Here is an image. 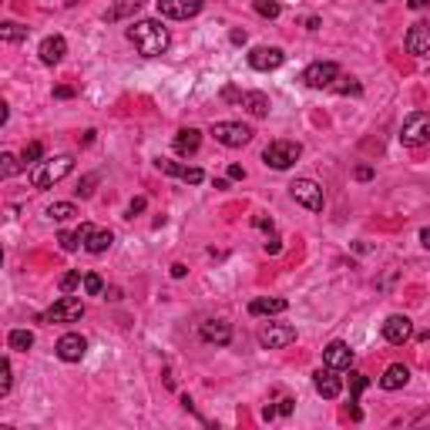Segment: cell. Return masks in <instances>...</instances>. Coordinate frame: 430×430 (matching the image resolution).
<instances>
[{"label": "cell", "instance_id": "1", "mask_svg": "<svg viewBox=\"0 0 430 430\" xmlns=\"http://www.w3.org/2000/svg\"><path fill=\"white\" fill-rule=\"evenodd\" d=\"M128 40L135 44V51L141 57H158L169 51V31L162 27V20H138L135 27H128Z\"/></svg>", "mask_w": 430, "mask_h": 430}, {"label": "cell", "instance_id": "2", "mask_svg": "<svg viewBox=\"0 0 430 430\" xmlns=\"http://www.w3.org/2000/svg\"><path fill=\"white\" fill-rule=\"evenodd\" d=\"M75 171V158L71 155H57V158H44V162H38L34 169H31V185L34 188H54L61 178H68Z\"/></svg>", "mask_w": 430, "mask_h": 430}, {"label": "cell", "instance_id": "3", "mask_svg": "<svg viewBox=\"0 0 430 430\" xmlns=\"http://www.w3.org/2000/svg\"><path fill=\"white\" fill-rule=\"evenodd\" d=\"M430 141V114L427 112H413L404 125H400V145L404 148H420Z\"/></svg>", "mask_w": 430, "mask_h": 430}, {"label": "cell", "instance_id": "4", "mask_svg": "<svg viewBox=\"0 0 430 430\" xmlns=\"http://www.w3.org/2000/svg\"><path fill=\"white\" fill-rule=\"evenodd\" d=\"M300 155H302L300 141H272L269 148L262 151V162H266L269 169L286 171L289 165H296V162H300Z\"/></svg>", "mask_w": 430, "mask_h": 430}, {"label": "cell", "instance_id": "5", "mask_svg": "<svg viewBox=\"0 0 430 430\" xmlns=\"http://www.w3.org/2000/svg\"><path fill=\"white\" fill-rule=\"evenodd\" d=\"M212 138L225 145V148H243L249 145V138H252V128L243 125V121H215L212 125Z\"/></svg>", "mask_w": 430, "mask_h": 430}, {"label": "cell", "instance_id": "6", "mask_svg": "<svg viewBox=\"0 0 430 430\" xmlns=\"http://www.w3.org/2000/svg\"><path fill=\"white\" fill-rule=\"evenodd\" d=\"M84 316V302L71 296V293H64L61 300L44 313V323H77V319Z\"/></svg>", "mask_w": 430, "mask_h": 430}, {"label": "cell", "instance_id": "7", "mask_svg": "<svg viewBox=\"0 0 430 430\" xmlns=\"http://www.w3.org/2000/svg\"><path fill=\"white\" fill-rule=\"evenodd\" d=\"M289 195H293L302 208H309V212H323V188H319L313 178H296V182L289 185Z\"/></svg>", "mask_w": 430, "mask_h": 430}, {"label": "cell", "instance_id": "8", "mask_svg": "<svg viewBox=\"0 0 430 430\" xmlns=\"http://www.w3.org/2000/svg\"><path fill=\"white\" fill-rule=\"evenodd\" d=\"M339 77V68L333 64V61H316V64H309L306 71H302V81L309 84V88H316V91H323V88H333Z\"/></svg>", "mask_w": 430, "mask_h": 430}, {"label": "cell", "instance_id": "9", "mask_svg": "<svg viewBox=\"0 0 430 430\" xmlns=\"http://www.w3.org/2000/svg\"><path fill=\"white\" fill-rule=\"evenodd\" d=\"M289 343H296V330L286 323H269L266 330H259V346H266V350H282Z\"/></svg>", "mask_w": 430, "mask_h": 430}, {"label": "cell", "instance_id": "10", "mask_svg": "<svg viewBox=\"0 0 430 430\" xmlns=\"http://www.w3.org/2000/svg\"><path fill=\"white\" fill-rule=\"evenodd\" d=\"M410 337H413L410 316H404V313H393V316H387V323H383V339H387V343H393V346H404Z\"/></svg>", "mask_w": 430, "mask_h": 430}, {"label": "cell", "instance_id": "11", "mask_svg": "<svg viewBox=\"0 0 430 430\" xmlns=\"http://www.w3.org/2000/svg\"><path fill=\"white\" fill-rule=\"evenodd\" d=\"M54 353L64 363H77V360H84V353H88V339L81 337V333H64V337L57 339Z\"/></svg>", "mask_w": 430, "mask_h": 430}, {"label": "cell", "instance_id": "12", "mask_svg": "<svg viewBox=\"0 0 430 430\" xmlns=\"http://www.w3.org/2000/svg\"><path fill=\"white\" fill-rule=\"evenodd\" d=\"M158 14L171 20H188L202 14V0H158Z\"/></svg>", "mask_w": 430, "mask_h": 430}, {"label": "cell", "instance_id": "13", "mask_svg": "<svg viewBox=\"0 0 430 430\" xmlns=\"http://www.w3.org/2000/svg\"><path fill=\"white\" fill-rule=\"evenodd\" d=\"M407 51L413 57H427L430 54V20H417L410 31H407Z\"/></svg>", "mask_w": 430, "mask_h": 430}, {"label": "cell", "instance_id": "14", "mask_svg": "<svg viewBox=\"0 0 430 430\" xmlns=\"http://www.w3.org/2000/svg\"><path fill=\"white\" fill-rule=\"evenodd\" d=\"M313 387H316V393L323 400H337L339 393H343V380L337 376L333 367H326V370H316V374H313Z\"/></svg>", "mask_w": 430, "mask_h": 430}, {"label": "cell", "instance_id": "15", "mask_svg": "<svg viewBox=\"0 0 430 430\" xmlns=\"http://www.w3.org/2000/svg\"><path fill=\"white\" fill-rule=\"evenodd\" d=\"M199 337L206 339V343H215V346H229L232 343V326L225 319H202Z\"/></svg>", "mask_w": 430, "mask_h": 430}, {"label": "cell", "instance_id": "16", "mask_svg": "<svg viewBox=\"0 0 430 430\" xmlns=\"http://www.w3.org/2000/svg\"><path fill=\"white\" fill-rule=\"evenodd\" d=\"M282 61H286V54L279 47H252L249 51V64L256 71H276V68H282Z\"/></svg>", "mask_w": 430, "mask_h": 430}, {"label": "cell", "instance_id": "17", "mask_svg": "<svg viewBox=\"0 0 430 430\" xmlns=\"http://www.w3.org/2000/svg\"><path fill=\"white\" fill-rule=\"evenodd\" d=\"M323 363L333 367V370H350V367H353V350H350L343 339H333V343L323 350Z\"/></svg>", "mask_w": 430, "mask_h": 430}, {"label": "cell", "instance_id": "18", "mask_svg": "<svg viewBox=\"0 0 430 430\" xmlns=\"http://www.w3.org/2000/svg\"><path fill=\"white\" fill-rule=\"evenodd\" d=\"M289 309V302L282 300V296H259V300L249 302V313L252 316H276V313H286Z\"/></svg>", "mask_w": 430, "mask_h": 430}, {"label": "cell", "instance_id": "19", "mask_svg": "<svg viewBox=\"0 0 430 430\" xmlns=\"http://www.w3.org/2000/svg\"><path fill=\"white\" fill-rule=\"evenodd\" d=\"M40 61H44V64H57V61H61V57L68 54V40L61 38V34H54V38H44L40 40Z\"/></svg>", "mask_w": 430, "mask_h": 430}, {"label": "cell", "instance_id": "20", "mask_svg": "<svg viewBox=\"0 0 430 430\" xmlns=\"http://www.w3.org/2000/svg\"><path fill=\"white\" fill-rule=\"evenodd\" d=\"M199 148H202V131L199 128H182L175 135V151L178 155H195Z\"/></svg>", "mask_w": 430, "mask_h": 430}, {"label": "cell", "instance_id": "21", "mask_svg": "<svg viewBox=\"0 0 430 430\" xmlns=\"http://www.w3.org/2000/svg\"><path fill=\"white\" fill-rule=\"evenodd\" d=\"M141 7H145V0H114L112 7L105 10V20H108V24H118V20L131 17L135 10H141Z\"/></svg>", "mask_w": 430, "mask_h": 430}, {"label": "cell", "instance_id": "22", "mask_svg": "<svg viewBox=\"0 0 430 430\" xmlns=\"http://www.w3.org/2000/svg\"><path fill=\"white\" fill-rule=\"evenodd\" d=\"M407 380H410V370L404 363H393V367H387V374L380 376V387L383 390H400V387H407Z\"/></svg>", "mask_w": 430, "mask_h": 430}, {"label": "cell", "instance_id": "23", "mask_svg": "<svg viewBox=\"0 0 430 430\" xmlns=\"http://www.w3.org/2000/svg\"><path fill=\"white\" fill-rule=\"evenodd\" d=\"M243 108L252 114V118H266V114H269V108H272V101H269V94L249 91V94H243Z\"/></svg>", "mask_w": 430, "mask_h": 430}, {"label": "cell", "instance_id": "24", "mask_svg": "<svg viewBox=\"0 0 430 430\" xmlns=\"http://www.w3.org/2000/svg\"><path fill=\"white\" fill-rule=\"evenodd\" d=\"M114 243V236L108 232V229H94L91 236H88V243H84V249L91 252V256H101V252H108Z\"/></svg>", "mask_w": 430, "mask_h": 430}, {"label": "cell", "instance_id": "25", "mask_svg": "<svg viewBox=\"0 0 430 430\" xmlns=\"http://www.w3.org/2000/svg\"><path fill=\"white\" fill-rule=\"evenodd\" d=\"M7 346H10V350H17V353H27V350L34 346V333H31V330H10Z\"/></svg>", "mask_w": 430, "mask_h": 430}, {"label": "cell", "instance_id": "26", "mask_svg": "<svg viewBox=\"0 0 430 430\" xmlns=\"http://www.w3.org/2000/svg\"><path fill=\"white\" fill-rule=\"evenodd\" d=\"M38 162H44V145H40V141H31V145H24V151H20V165H24V169H27V165L34 169Z\"/></svg>", "mask_w": 430, "mask_h": 430}, {"label": "cell", "instance_id": "27", "mask_svg": "<svg viewBox=\"0 0 430 430\" xmlns=\"http://www.w3.org/2000/svg\"><path fill=\"white\" fill-rule=\"evenodd\" d=\"M71 215H77L75 202H54V206H47V219H54V222H68Z\"/></svg>", "mask_w": 430, "mask_h": 430}, {"label": "cell", "instance_id": "28", "mask_svg": "<svg viewBox=\"0 0 430 430\" xmlns=\"http://www.w3.org/2000/svg\"><path fill=\"white\" fill-rule=\"evenodd\" d=\"M0 38L7 40V44H17V40L27 38V27H20V24H10V20H7V24L0 27Z\"/></svg>", "mask_w": 430, "mask_h": 430}, {"label": "cell", "instance_id": "29", "mask_svg": "<svg viewBox=\"0 0 430 430\" xmlns=\"http://www.w3.org/2000/svg\"><path fill=\"white\" fill-rule=\"evenodd\" d=\"M256 14H259V17H279L282 14V3L279 0H256Z\"/></svg>", "mask_w": 430, "mask_h": 430}, {"label": "cell", "instance_id": "30", "mask_svg": "<svg viewBox=\"0 0 430 430\" xmlns=\"http://www.w3.org/2000/svg\"><path fill=\"white\" fill-rule=\"evenodd\" d=\"M155 165H158V171H165V175H175V178H182V182H185L188 165H178V162H169V158H158Z\"/></svg>", "mask_w": 430, "mask_h": 430}, {"label": "cell", "instance_id": "31", "mask_svg": "<svg viewBox=\"0 0 430 430\" xmlns=\"http://www.w3.org/2000/svg\"><path fill=\"white\" fill-rule=\"evenodd\" d=\"M10 383H14V370H10V360L0 363V397L10 393Z\"/></svg>", "mask_w": 430, "mask_h": 430}, {"label": "cell", "instance_id": "32", "mask_svg": "<svg viewBox=\"0 0 430 430\" xmlns=\"http://www.w3.org/2000/svg\"><path fill=\"white\" fill-rule=\"evenodd\" d=\"M84 293H88V296H101V293H105V279H101L98 272H88V276H84Z\"/></svg>", "mask_w": 430, "mask_h": 430}, {"label": "cell", "instance_id": "33", "mask_svg": "<svg viewBox=\"0 0 430 430\" xmlns=\"http://www.w3.org/2000/svg\"><path fill=\"white\" fill-rule=\"evenodd\" d=\"M339 94H360L363 91V84L356 81V77H337V84H333Z\"/></svg>", "mask_w": 430, "mask_h": 430}, {"label": "cell", "instance_id": "34", "mask_svg": "<svg viewBox=\"0 0 430 430\" xmlns=\"http://www.w3.org/2000/svg\"><path fill=\"white\" fill-rule=\"evenodd\" d=\"M17 169H24V165H17V158H14L10 151H3V155H0V171H3V178H10Z\"/></svg>", "mask_w": 430, "mask_h": 430}, {"label": "cell", "instance_id": "35", "mask_svg": "<svg viewBox=\"0 0 430 430\" xmlns=\"http://www.w3.org/2000/svg\"><path fill=\"white\" fill-rule=\"evenodd\" d=\"M367 383H370V380H367L363 374H350V397H353V400H360V393L367 390Z\"/></svg>", "mask_w": 430, "mask_h": 430}, {"label": "cell", "instance_id": "36", "mask_svg": "<svg viewBox=\"0 0 430 430\" xmlns=\"http://www.w3.org/2000/svg\"><path fill=\"white\" fill-rule=\"evenodd\" d=\"M57 243H61V249H64V252H75L77 245H81V239H77V232H61V236H57Z\"/></svg>", "mask_w": 430, "mask_h": 430}, {"label": "cell", "instance_id": "37", "mask_svg": "<svg viewBox=\"0 0 430 430\" xmlns=\"http://www.w3.org/2000/svg\"><path fill=\"white\" fill-rule=\"evenodd\" d=\"M77 286H81V272H64L61 276V293H75Z\"/></svg>", "mask_w": 430, "mask_h": 430}, {"label": "cell", "instance_id": "38", "mask_svg": "<svg viewBox=\"0 0 430 430\" xmlns=\"http://www.w3.org/2000/svg\"><path fill=\"white\" fill-rule=\"evenodd\" d=\"M94 182H98V175H88V178H84V182H81V188H77V192H81V195H84V199H88V195H91L94 192Z\"/></svg>", "mask_w": 430, "mask_h": 430}, {"label": "cell", "instance_id": "39", "mask_svg": "<svg viewBox=\"0 0 430 430\" xmlns=\"http://www.w3.org/2000/svg\"><path fill=\"white\" fill-rule=\"evenodd\" d=\"M145 206H148L145 199H135V202H131V206H128V219H135L138 212H145Z\"/></svg>", "mask_w": 430, "mask_h": 430}, {"label": "cell", "instance_id": "40", "mask_svg": "<svg viewBox=\"0 0 430 430\" xmlns=\"http://www.w3.org/2000/svg\"><path fill=\"white\" fill-rule=\"evenodd\" d=\"M279 249H282L279 236H272V239H266V252H269V256H276V252H279Z\"/></svg>", "mask_w": 430, "mask_h": 430}, {"label": "cell", "instance_id": "41", "mask_svg": "<svg viewBox=\"0 0 430 430\" xmlns=\"http://www.w3.org/2000/svg\"><path fill=\"white\" fill-rule=\"evenodd\" d=\"M356 178H360V182H370V178H374V169H370V165H360V169H356Z\"/></svg>", "mask_w": 430, "mask_h": 430}, {"label": "cell", "instance_id": "42", "mask_svg": "<svg viewBox=\"0 0 430 430\" xmlns=\"http://www.w3.org/2000/svg\"><path fill=\"white\" fill-rule=\"evenodd\" d=\"M252 225H256V229H272V219H266V215H256V219H252Z\"/></svg>", "mask_w": 430, "mask_h": 430}, {"label": "cell", "instance_id": "43", "mask_svg": "<svg viewBox=\"0 0 430 430\" xmlns=\"http://www.w3.org/2000/svg\"><path fill=\"white\" fill-rule=\"evenodd\" d=\"M229 178H245V169L243 165H229Z\"/></svg>", "mask_w": 430, "mask_h": 430}, {"label": "cell", "instance_id": "44", "mask_svg": "<svg viewBox=\"0 0 430 430\" xmlns=\"http://www.w3.org/2000/svg\"><path fill=\"white\" fill-rule=\"evenodd\" d=\"M71 94H75V88H68V84L54 88V98H71Z\"/></svg>", "mask_w": 430, "mask_h": 430}, {"label": "cell", "instance_id": "45", "mask_svg": "<svg viewBox=\"0 0 430 430\" xmlns=\"http://www.w3.org/2000/svg\"><path fill=\"white\" fill-rule=\"evenodd\" d=\"M185 272H188V269H185V266H182V262H175V266H171V276H175V279H182Z\"/></svg>", "mask_w": 430, "mask_h": 430}, {"label": "cell", "instance_id": "46", "mask_svg": "<svg viewBox=\"0 0 430 430\" xmlns=\"http://www.w3.org/2000/svg\"><path fill=\"white\" fill-rule=\"evenodd\" d=\"M232 44H245V31H232Z\"/></svg>", "mask_w": 430, "mask_h": 430}, {"label": "cell", "instance_id": "47", "mask_svg": "<svg viewBox=\"0 0 430 430\" xmlns=\"http://www.w3.org/2000/svg\"><path fill=\"white\" fill-rule=\"evenodd\" d=\"M420 245H424V249H430V229H424V232H420Z\"/></svg>", "mask_w": 430, "mask_h": 430}, {"label": "cell", "instance_id": "48", "mask_svg": "<svg viewBox=\"0 0 430 430\" xmlns=\"http://www.w3.org/2000/svg\"><path fill=\"white\" fill-rule=\"evenodd\" d=\"M279 413H293V400H282V404H279Z\"/></svg>", "mask_w": 430, "mask_h": 430}, {"label": "cell", "instance_id": "49", "mask_svg": "<svg viewBox=\"0 0 430 430\" xmlns=\"http://www.w3.org/2000/svg\"><path fill=\"white\" fill-rule=\"evenodd\" d=\"M427 3H430V0H410V7H413V10H424Z\"/></svg>", "mask_w": 430, "mask_h": 430}, {"label": "cell", "instance_id": "50", "mask_svg": "<svg viewBox=\"0 0 430 430\" xmlns=\"http://www.w3.org/2000/svg\"><path fill=\"white\" fill-rule=\"evenodd\" d=\"M376 3H383V0H376Z\"/></svg>", "mask_w": 430, "mask_h": 430}]
</instances>
